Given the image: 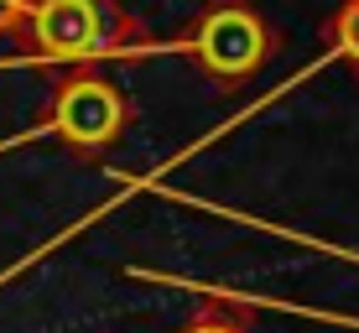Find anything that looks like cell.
<instances>
[{"label": "cell", "instance_id": "cell-1", "mask_svg": "<svg viewBox=\"0 0 359 333\" xmlns=\"http://www.w3.org/2000/svg\"><path fill=\"white\" fill-rule=\"evenodd\" d=\"M21 42L32 57L68 68L151 53L146 27L120 0H32L27 21H21Z\"/></svg>", "mask_w": 359, "mask_h": 333}, {"label": "cell", "instance_id": "cell-2", "mask_svg": "<svg viewBox=\"0 0 359 333\" xmlns=\"http://www.w3.org/2000/svg\"><path fill=\"white\" fill-rule=\"evenodd\" d=\"M271 47H276V36H271L266 16L250 0H208L203 16L182 36V53H188L198 63V73L214 79L219 89H234V83L255 79V73L266 68Z\"/></svg>", "mask_w": 359, "mask_h": 333}, {"label": "cell", "instance_id": "cell-3", "mask_svg": "<svg viewBox=\"0 0 359 333\" xmlns=\"http://www.w3.org/2000/svg\"><path fill=\"white\" fill-rule=\"evenodd\" d=\"M130 125V104L104 73L73 68L57 79L53 104H47V130L79 156H104Z\"/></svg>", "mask_w": 359, "mask_h": 333}, {"label": "cell", "instance_id": "cell-4", "mask_svg": "<svg viewBox=\"0 0 359 333\" xmlns=\"http://www.w3.org/2000/svg\"><path fill=\"white\" fill-rule=\"evenodd\" d=\"M182 333H250V307L219 297V292H208L203 307H198V318Z\"/></svg>", "mask_w": 359, "mask_h": 333}, {"label": "cell", "instance_id": "cell-5", "mask_svg": "<svg viewBox=\"0 0 359 333\" xmlns=\"http://www.w3.org/2000/svg\"><path fill=\"white\" fill-rule=\"evenodd\" d=\"M328 42H333V53L359 73V0H344L328 16Z\"/></svg>", "mask_w": 359, "mask_h": 333}, {"label": "cell", "instance_id": "cell-6", "mask_svg": "<svg viewBox=\"0 0 359 333\" xmlns=\"http://www.w3.org/2000/svg\"><path fill=\"white\" fill-rule=\"evenodd\" d=\"M27 6H32V0H0V32H21Z\"/></svg>", "mask_w": 359, "mask_h": 333}]
</instances>
